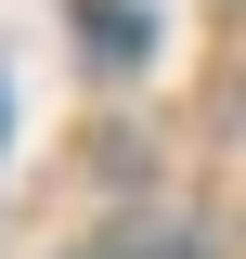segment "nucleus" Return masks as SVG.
Instances as JSON below:
<instances>
[{
    "label": "nucleus",
    "mask_w": 246,
    "mask_h": 259,
    "mask_svg": "<svg viewBox=\"0 0 246 259\" xmlns=\"http://www.w3.org/2000/svg\"><path fill=\"white\" fill-rule=\"evenodd\" d=\"M143 259H182V246H143Z\"/></svg>",
    "instance_id": "f03ea898"
},
{
    "label": "nucleus",
    "mask_w": 246,
    "mask_h": 259,
    "mask_svg": "<svg viewBox=\"0 0 246 259\" xmlns=\"http://www.w3.org/2000/svg\"><path fill=\"white\" fill-rule=\"evenodd\" d=\"M91 39H104V65H143V13L130 0H91Z\"/></svg>",
    "instance_id": "f257e3e1"
}]
</instances>
